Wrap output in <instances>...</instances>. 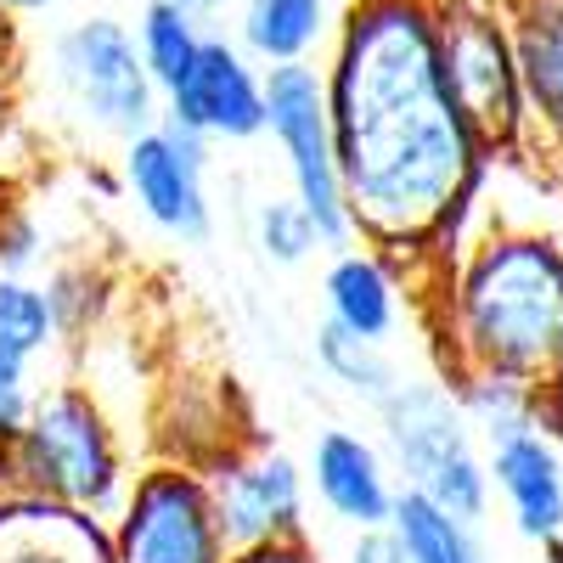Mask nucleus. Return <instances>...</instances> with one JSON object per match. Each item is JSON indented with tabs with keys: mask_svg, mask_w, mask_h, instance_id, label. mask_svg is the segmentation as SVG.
I'll return each instance as SVG.
<instances>
[{
	"mask_svg": "<svg viewBox=\"0 0 563 563\" xmlns=\"http://www.w3.org/2000/svg\"><path fill=\"white\" fill-rule=\"evenodd\" d=\"M310 485L321 507L350 530H384L395 519V462L355 429H321L310 445Z\"/></svg>",
	"mask_w": 563,
	"mask_h": 563,
	"instance_id": "f8f14e48",
	"label": "nucleus"
},
{
	"mask_svg": "<svg viewBox=\"0 0 563 563\" xmlns=\"http://www.w3.org/2000/svg\"><path fill=\"white\" fill-rule=\"evenodd\" d=\"M321 299H327V321L355 339L384 344L400 327V282L378 249H355V243L339 249L321 276Z\"/></svg>",
	"mask_w": 563,
	"mask_h": 563,
	"instance_id": "2eb2a0df",
	"label": "nucleus"
},
{
	"mask_svg": "<svg viewBox=\"0 0 563 563\" xmlns=\"http://www.w3.org/2000/svg\"><path fill=\"white\" fill-rule=\"evenodd\" d=\"M350 563H406V547H400L395 525H384V530H355Z\"/></svg>",
	"mask_w": 563,
	"mask_h": 563,
	"instance_id": "a878e982",
	"label": "nucleus"
},
{
	"mask_svg": "<svg viewBox=\"0 0 563 563\" xmlns=\"http://www.w3.org/2000/svg\"><path fill=\"white\" fill-rule=\"evenodd\" d=\"M45 7H57V0H0V18H34Z\"/></svg>",
	"mask_w": 563,
	"mask_h": 563,
	"instance_id": "cd10ccee",
	"label": "nucleus"
},
{
	"mask_svg": "<svg viewBox=\"0 0 563 563\" xmlns=\"http://www.w3.org/2000/svg\"><path fill=\"white\" fill-rule=\"evenodd\" d=\"M63 333H57V316L52 299H45L40 282L29 276H0V361L29 366L34 355H45Z\"/></svg>",
	"mask_w": 563,
	"mask_h": 563,
	"instance_id": "4be33fe9",
	"label": "nucleus"
},
{
	"mask_svg": "<svg viewBox=\"0 0 563 563\" xmlns=\"http://www.w3.org/2000/svg\"><path fill=\"white\" fill-rule=\"evenodd\" d=\"M265 135L288 164L294 198L310 209L321 249H350L355 220L344 203L339 141H333V113H327V74L316 63L265 68Z\"/></svg>",
	"mask_w": 563,
	"mask_h": 563,
	"instance_id": "423d86ee",
	"label": "nucleus"
},
{
	"mask_svg": "<svg viewBox=\"0 0 563 563\" xmlns=\"http://www.w3.org/2000/svg\"><path fill=\"white\" fill-rule=\"evenodd\" d=\"M164 119L198 130L203 141H254L265 135V68L238 40L209 34L198 68L164 97Z\"/></svg>",
	"mask_w": 563,
	"mask_h": 563,
	"instance_id": "9b49d317",
	"label": "nucleus"
},
{
	"mask_svg": "<svg viewBox=\"0 0 563 563\" xmlns=\"http://www.w3.org/2000/svg\"><path fill=\"white\" fill-rule=\"evenodd\" d=\"M192 12H214V7H225V0H186Z\"/></svg>",
	"mask_w": 563,
	"mask_h": 563,
	"instance_id": "c756f323",
	"label": "nucleus"
},
{
	"mask_svg": "<svg viewBox=\"0 0 563 563\" xmlns=\"http://www.w3.org/2000/svg\"><path fill=\"white\" fill-rule=\"evenodd\" d=\"M316 361H321V372H327L333 384L355 389V395L372 400V406H384V400L406 384L384 344L355 339V333H344V327H333V321H321V333H316Z\"/></svg>",
	"mask_w": 563,
	"mask_h": 563,
	"instance_id": "412c9836",
	"label": "nucleus"
},
{
	"mask_svg": "<svg viewBox=\"0 0 563 563\" xmlns=\"http://www.w3.org/2000/svg\"><path fill=\"white\" fill-rule=\"evenodd\" d=\"M12 119H18V57L7 52V40H0V153H7Z\"/></svg>",
	"mask_w": 563,
	"mask_h": 563,
	"instance_id": "bb28decb",
	"label": "nucleus"
},
{
	"mask_svg": "<svg viewBox=\"0 0 563 563\" xmlns=\"http://www.w3.org/2000/svg\"><path fill=\"white\" fill-rule=\"evenodd\" d=\"M547 153H552V169H558V180H563V135L552 141V147H547Z\"/></svg>",
	"mask_w": 563,
	"mask_h": 563,
	"instance_id": "c85d7f7f",
	"label": "nucleus"
},
{
	"mask_svg": "<svg viewBox=\"0 0 563 563\" xmlns=\"http://www.w3.org/2000/svg\"><path fill=\"white\" fill-rule=\"evenodd\" d=\"M209 485H214L220 530L231 552L310 536L305 530V474L288 451H238L214 467Z\"/></svg>",
	"mask_w": 563,
	"mask_h": 563,
	"instance_id": "9d476101",
	"label": "nucleus"
},
{
	"mask_svg": "<svg viewBox=\"0 0 563 563\" xmlns=\"http://www.w3.org/2000/svg\"><path fill=\"white\" fill-rule=\"evenodd\" d=\"M451 395L462 400L474 434L485 440V451L519 440V434H541L547 422V389L519 384V378H496V372H451Z\"/></svg>",
	"mask_w": 563,
	"mask_h": 563,
	"instance_id": "a211bd4d",
	"label": "nucleus"
},
{
	"mask_svg": "<svg viewBox=\"0 0 563 563\" xmlns=\"http://www.w3.org/2000/svg\"><path fill=\"white\" fill-rule=\"evenodd\" d=\"M384 440L389 462L400 474V490L429 496L434 507L456 512V519L479 525L490 512V451H479V434L467 422L462 400L451 384H422L406 378L384 406Z\"/></svg>",
	"mask_w": 563,
	"mask_h": 563,
	"instance_id": "20e7f679",
	"label": "nucleus"
},
{
	"mask_svg": "<svg viewBox=\"0 0 563 563\" xmlns=\"http://www.w3.org/2000/svg\"><path fill=\"white\" fill-rule=\"evenodd\" d=\"M451 372H496L536 389L563 378V243L490 231L462 249L445 288Z\"/></svg>",
	"mask_w": 563,
	"mask_h": 563,
	"instance_id": "f03ea898",
	"label": "nucleus"
},
{
	"mask_svg": "<svg viewBox=\"0 0 563 563\" xmlns=\"http://www.w3.org/2000/svg\"><path fill=\"white\" fill-rule=\"evenodd\" d=\"M0 563H113V536L74 507H0Z\"/></svg>",
	"mask_w": 563,
	"mask_h": 563,
	"instance_id": "f3484780",
	"label": "nucleus"
},
{
	"mask_svg": "<svg viewBox=\"0 0 563 563\" xmlns=\"http://www.w3.org/2000/svg\"><path fill=\"white\" fill-rule=\"evenodd\" d=\"M321 74L355 238L384 260L440 249L490 175L445 79L440 0H350Z\"/></svg>",
	"mask_w": 563,
	"mask_h": 563,
	"instance_id": "f257e3e1",
	"label": "nucleus"
},
{
	"mask_svg": "<svg viewBox=\"0 0 563 563\" xmlns=\"http://www.w3.org/2000/svg\"><path fill=\"white\" fill-rule=\"evenodd\" d=\"M203 45H209L203 12H192L186 0H147V7H141L135 52H141V63H147V74H153V85L164 90V97L198 68Z\"/></svg>",
	"mask_w": 563,
	"mask_h": 563,
	"instance_id": "6ab92c4d",
	"label": "nucleus"
},
{
	"mask_svg": "<svg viewBox=\"0 0 563 563\" xmlns=\"http://www.w3.org/2000/svg\"><path fill=\"white\" fill-rule=\"evenodd\" d=\"M440 52L451 97L485 147V158H507L519 147H536L525 74L512 57V34L501 23L496 0H440Z\"/></svg>",
	"mask_w": 563,
	"mask_h": 563,
	"instance_id": "39448f33",
	"label": "nucleus"
},
{
	"mask_svg": "<svg viewBox=\"0 0 563 563\" xmlns=\"http://www.w3.org/2000/svg\"><path fill=\"white\" fill-rule=\"evenodd\" d=\"M512 34V57L525 74L536 141L563 135V0H496Z\"/></svg>",
	"mask_w": 563,
	"mask_h": 563,
	"instance_id": "4468645a",
	"label": "nucleus"
},
{
	"mask_svg": "<svg viewBox=\"0 0 563 563\" xmlns=\"http://www.w3.org/2000/svg\"><path fill=\"white\" fill-rule=\"evenodd\" d=\"M0 462L12 474V507L52 501L102 519V512H119L130 496L119 434L97 395L79 384L40 389L29 422L12 440H0Z\"/></svg>",
	"mask_w": 563,
	"mask_h": 563,
	"instance_id": "7ed1b4c3",
	"label": "nucleus"
},
{
	"mask_svg": "<svg viewBox=\"0 0 563 563\" xmlns=\"http://www.w3.org/2000/svg\"><path fill=\"white\" fill-rule=\"evenodd\" d=\"M339 0H238V45L260 68L316 63L339 34Z\"/></svg>",
	"mask_w": 563,
	"mask_h": 563,
	"instance_id": "dca6fc26",
	"label": "nucleus"
},
{
	"mask_svg": "<svg viewBox=\"0 0 563 563\" xmlns=\"http://www.w3.org/2000/svg\"><path fill=\"white\" fill-rule=\"evenodd\" d=\"M231 563H321L310 536H288V541H265V547H243L231 552Z\"/></svg>",
	"mask_w": 563,
	"mask_h": 563,
	"instance_id": "393cba45",
	"label": "nucleus"
},
{
	"mask_svg": "<svg viewBox=\"0 0 563 563\" xmlns=\"http://www.w3.org/2000/svg\"><path fill=\"white\" fill-rule=\"evenodd\" d=\"M209 147L198 130L175 119H158L147 135L124 141V192L141 203L164 238L175 243H209L214 231V203H209Z\"/></svg>",
	"mask_w": 563,
	"mask_h": 563,
	"instance_id": "1a4fd4ad",
	"label": "nucleus"
},
{
	"mask_svg": "<svg viewBox=\"0 0 563 563\" xmlns=\"http://www.w3.org/2000/svg\"><path fill=\"white\" fill-rule=\"evenodd\" d=\"M52 74L74 113L113 141H135L164 119V90L135 52V29L119 18H79L52 40Z\"/></svg>",
	"mask_w": 563,
	"mask_h": 563,
	"instance_id": "0eeeda50",
	"label": "nucleus"
},
{
	"mask_svg": "<svg viewBox=\"0 0 563 563\" xmlns=\"http://www.w3.org/2000/svg\"><path fill=\"white\" fill-rule=\"evenodd\" d=\"M490 485L525 541H563V456L547 434H519L490 451Z\"/></svg>",
	"mask_w": 563,
	"mask_h": 563,
	"instance_id": "ddd939ff",
	"label": "nucleus"
},
{
	"mask_svg": "<svg viewBox=\"0 0 563 563\" xmlns=\"http://www.w3.org/2000/svg\"><path fill=\"white\" fill-rule=\"evenodd\" d=\"M395 536L406 547V563H490L479 530L456 519V512L434 507L429 496H417V490H400L395 501Z\"/></svg>",
	"mask_w": 563,
	"mask_h": 563,
	"instance_id": "aec40b11",
	"label": "nucleus"
},
{
	"mask_svg": "<svg viewBox=\"0 0 563 563\" xmlns=\"http://www.w3.org/2000/svg\"><path fill=\"white\" fill-rule=\"evenodd\" d=\"M34 411V389H29V366L0 361V440H12Z\"/></svg>",
	"mask_w": 563,
	"mask_h": 563,
	"instance_id": "b1692460",
	"label": "nucleus"
},
{
	"mask_svg": "<svg viewBox=\"0 0 563 563\" xmlns=\"http://www.w3.org/2000/svg\"><path fill=\"white\" fill-rule=\"evenodd\" d=\"M113 519V563H231L214 485L186 462H153L135 474Z\"/></svg>",
	"mask_w": 563,
	"mask_h": 563,
	"instance_id": "6e6552de",
	"label": "nucleus"
},
{
	"mask_svg": "<svg viewBox=\"0 0 563 563\" xmlns=\"http://www.w3.org/2000/svg\"><path fill=\"white\" fill-rule=\"evenodd\" d=\"M260 249L276 260V265H299L321 249V231L310 220V209L288 192V198H265L260 203Z\"/></svg>",
	"mask_w": 563,
	"mask_h": 563,
	"instance_id": "5701e85b",
	"label": "nucleus"
}]
</instances>
